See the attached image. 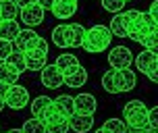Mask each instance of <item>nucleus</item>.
<instances>
[{"instance_id": "nucleus-1", "label": "nucleus", "mask_w": 158, "mask_h": 133, "mask_svg": "<svg viewBox=\"0 0 158 133\" xmlns=\"http://www.w3.org/2000/svg\"><path fill=\"white\" fill-rule=\"evenodd\" d=\"M112 42V33L106 25H94L92 29H85V35H83V42H81V48L85 52H92V54H98L102 50H108Z\"/></svg>"}, {"instance_id": "nucleus-2", "label": "nucleus", "mask_w": 158, "mask_h": 133, "mask_svg": "<svg viewBox=\"0 0 158 133\" xmlns=\"http://www.w3.org/2000/svg\"><path fill=\"white\" fill-rule=\"evenodd\" d=\"M123 117L125 123L129 127V131H143V129H150L148 127V108L142 100H129L123 108Z\"/></svg>"}, {"instance_id": "nucleus-3", "label": "nucleus", "mask_w": 158, "mask_h": 133, "mask_svg": "<svg viewBox=\"0 0 158 133\" xmlns=\"http://www.w3.org/2000/svg\"><path fill=\"white\" fill-rule=\"evenodd\" d=\"M40 121L46 127V133H67L69 131V117L60 114V112L52 106V102H50V106L42 112Z\"/></svg>"}, {"instance_id": "nucleus-4", "label": "nucleus", "mask_w": 158, "mask_h": 133, "mask_svg": "<svg viewBox=\"0 0 158 133\" xmlns=\"http://www.w3.org/2000/svg\"><path fill=\"white\" fill-rule=\"evenodd\" d=\"M29 104V92L23 85H8L6 94H4V106H8L10 110H21Z\"/></svg>"}, {"instance_id": "nucleus-5", "label": "nucleus", "mask_w": 158, "mask_h": 133, "mask_svg": "<svg viewBox=\"0 0 158 133\" xmlns=\"http://www.w3.org/2000/svg\"><path fill=\"white\" fill-rule=\"evenodd\" d=\"M108 63H110L112 71L117 69H129L131 63H133V52L127 46H114L108 52Z\"/></svg>"}, {"instance_id": "nucleus-6", "label": "nucleus", "mask_w": 158, "mask_h": 133, "mask_svg": "<svg viewBox=\"0 0 158 133\" xmlns=\"http://www.w3.org/2000/svg\"><path fill=\"white\" fill-rule=\"evenodd\" d=\"M44 8L40 6L38 2L35 4H29V6H23V8H19V17H21V21H23L27 27H35V25L40 23H44Z\"/></svg>"}, {"instance_id": "nucleus-7", "label": "nucleus", "mask_w": 158, "mask_h": 133, "mask_svg": "<svg viewBox=\"0 0 158 133\" xmlns=\"http://www.w3.org/2000/svg\"><path fill=\"white\" fill-rule=\"evenodd\" d=\"M112 77H114V87L117 92H131L137 83L135 79V73L131 69H117L112 71Z\"/></svg>"}, {"instance_id": "nucleus-8", "label": "nucleus", "mask_w": 158, "mask_h": 133, "mask_svg": "<svg viewBox=\"0 0 158 133\" xmlns=\"http://www.w3.org/2000/svg\"><path fill=\"white\" fill-rule=\"evenodd\" d=\"M135 67H137V71H142L143 75L156 71V67H158L156 52H154V50H142L139 54L135 56Z\"/></svg>"}, {"instance_id": "nucleus-9", "label": "nucleus", "mask_w": 158, "mask_h": 133, "mask_svg": "<svg viewBox=\"0 0 158 133\" xmlns=\"http://www.w3.org/2000/svg\"><path fill=\"white\" fill-rule=\"evenodd\" d=\"M77 8H79L77 0H54V4H52L50 10H52V15H54L56 19L64 21V19H69V17L75 15Z\"/></svg>"}, {"instance_id": "nucleus-10", "label": "nucleus", "mask_w": 158, "mask_h": 133, "mask_svg": "<svg viewBox=\"0 0 158 133\" xmlns=\"http://www.w3.org/2000/svg\"><path fill=\"white\" fill-rule=\"evenodd\" d=\"M73 108L79 114H94L96 108H98V102H96V96L92 94H79L73 98Z\"/></svg>"}, {"instance_id": "nucleus-11", "label": "nucleus", "mask_w": 158, "mask_h": 133, "mask_svg": "<svg viewBox=\"0 0 158 133\" xmlns=\"http://www.w3.org/2000/svg\"><path fill=\"white\" fill-rule=\"evenodd\" d=\"M35 39H38V33L33 31L31 27H27V29H19L13 44H15V48L19 52H27V50H31L35 46Z\"/></svg>"}, {"instance_id": "nucleus-12", "label": "nucleus", "mask_w": 158, "mask_h": 133, "mask_svg": "<svg viewBox=\"0 0 158 133\" xmlns=\"http://www.w3.org/2000/svg\"><path fill=\"white\" fill-rule=\"evenodd\" d=\"M23 54H25V64H27L29 71H42L44 67H46L48 52L40 50V48H31V50H27V52H23Z\"/></svg>"}, {"instance_id": "nucleus-13", "label": "nucleus", "mask_w": 158, "mask_h": 133, "mask_svg": "<svg viewBox=\"0 0 158 133\" xmlns=\"http://www.w3.org/2000/svg\"><path fill=\"white\" fill-rule=\"evenodd\" d=\"M40 73H42V85L50 87V89H56L63 85V75L56 69V64H46Z\"/></svg>"}, {"instance_id": "nucleus-14", "label": "nucleus", "mask_w": 158, "mask_h": 133, "mask_svg": "<svg viewBox=\"0 0 158 133\" xmlns=\"http://www.w3.org/2000/svg\"><path fill=\"white\" fill-rule=\"evenodd\" d=\"M94 127V114H79V112H73L69 117V129L77 133H87Z\"/></svg>"}, {"instance_id": "nucleus-15", "label": "nucleus", "mask_w": 158, "mask_h": 133, "mask_svg": "<svg viewBox=\"0 0 158 133\" xmlns=\"http://www.w3.org/2000/svg\"><path fill=\"white\" fill-rule=\"evenodd\" d=\"M56 69L60 71V75L63 77H67V75H71V73H75V71L81 67L77 60V56L75 54H69V52H64V54H60L58 58H56Z\"/></svg>"}, {"instance_id": "nucleus-16", "label": "nucleus", "mask_w": 158, "mask_h": 133, "mask_svg": "<svg viewBox=\"0 0 158 133\" xmlns=\"http://www.w3.org/2000/svg\"><path fill=\"white\" fill-rule=\"evenodd\" d=\"M19 23L17 19H6V21H0V38L6 39V42H15L17 33H19Z\"/></svg>"}, {"instance_id": "nucleus-17", "label": "nucleus", "mask_w": 158, "mask_h": 133, "mask_svg": "<svg viewBox=\"0 0 158 133\" xmlns=\"http://www.w3.org/2000/svg\"><path fill=\"white\" fill-rule=\"evenodd\" d=\"M52 106L60 114H64V117H71L73 112H75V108H73V96H69V94H63V96H58V98H54Z\"/></svg>"}, {"instance_id": "nucleus-18", "label": "nucleus", "mask_w": 158, "mask_h": 133, "mask_svg": "<svg viewBox=\"0 0 158 133\" xmlns=\"http://www.w3.org/2000/svg\"><path fill=\"white\" fill-rule=\"evenodd\" d=\"M85 35V27L81 23H69V48H79Z\"/></svg>"}, {"instance_id": "nucleus-19", "label": "nucleus", "mask_w": 158, "mask_h": 133, "mask_svg": "<svg viewBox=\"0 0 158 133\" xmlns=\"http://www.w3.org/2000/svg\"><path fill=\"white\" fill-rule=\"evenodd\" d=\"M63 83L69 87H81L87 83V71L83 69V67H79L75 73H71V75H67V77H63Z\"/></svg>"}, {"instance_id": "nucleus-20", "label": "nucleus", "mask_w": 158, "mask_h": 133, "mask_svg": "<svg viewBox=\"0 0 158 133\" xmlns=\"http://www.w3.org/2000/svg\"><path fill=\"white\" fill-rule=\"evenodd\" d=\"M108 29H110V33H112V35H117V38H127V23H125L123 13H117V15L112 17Z\"/></svg>"}, {"instance_id": "nucleus-21", "label": "nucleus", "mask_w": 158, "mask_h": 133, "mask_svg": "<svg viewBox=\"0 0 158 133\" xmlns=\"http://www.w3.org/2000/svg\"><path fill=\"white\" fill-rule=\"evenodd\" d=\"M4 63H6L8 67H13L19 75H21L23 71H27V64H25V54H23V52H19V50H17V52L13 50V52L6 56V60H4Z\"/></svg>"}, {"instance_id": "nucleus-22", "label": "nucleus", "mask_w": 158, "mask_h": 133, "mask_svg": "<svg viewBox=\"0 0 158 133\" xmlns=\"http://www.w3.org/2000/svg\"><path fill=\"white\" fill-rule=\"evenodd\" d=\"M52 42L58 48H69V25H58L52 29Z\"/></svg>"}, {"instance_id": "nucleus-23", "label": "nucleus", "mask_w": 158, "mask_h": 133, "mask_svg": "<svg viewBox=\"0 0 158 133\" xmlns=\"http://www.w3.org/2000/svg\"><path fill=\"white\" fill-rule=\"evenodd\" d=\"M19 17V6L15 4V0H0V19H17Z\"/></svg>"}, {"instance_id": "nucleus-24", "label": "nucleus", "mask_w": 158, "mask_h": 133, "mask_svg": "<svg viewBox=\"0 0 158 133\" xmlns=\"http://www.w3.org/2000/svg\"><path fill=\"white\" fill-rule=\"evenodd\" d=\"M0 81L6 83V85H15L19 81V73L13 67H8L6 63H0Z\"/></svg>"}, {"instance_id": "nucleus-25", "label": "nucleus", "mask_w": 158, "mask_h": 133, "mask_svg": "<svg viewBox=\"0 0 158 133\" xmlns=\"http://www.w3.org/2000/svg\"><path fill=\"white\" fill-rule=\"evenodd\" d=\"M50 102H52V98H48V96H38V98L31 102V114L35 118H40V117H42V112L50 106Z\"/></svg>"}, {"instance_id": "nucleus-26", "label": "nucleus", "mask_w": 158, "mask_h": 133, "mask_svg": "<svg viewBox=\"0 0 158 133\" xmlns=\"http://www.w3.org/2000/svg\"><path fill=\"white\" fill-rule=\"evenodd\" d=\"M104 133H127V125L121 121V118H108L102 125Z\"/></svg>"}, {"instance_id": "nucleus-27", "label": "nucleus", "mask_w": 158, "mask_h": 133, "mask_svg": "<svg viewBox=\"0 0 158 133\" xmlns=\"http://www.w3.org/2000/svg\"><path fill=\"white\" fill-rule=\"evenodd\" d=\"M21 131L23 133H46V127H44V123L40 121V118H27L23 123V127H21Z\"/></svg>"}, {"instance_id": "nucleus-28", "label": "nucleus", "mask_w": 158, "mask_h": 133, "mask_svg": "<svg viewBox=\"0 0 158 133\" xmlns=\"http://www.w3.org/2000/svg\"><path fill=\"white\" fill-rule=\"evenodd\" d=\"M123 17H125V23H127V35L135 29V25L139 23V17H142V10H135V8H131V10H125L123 13Z\"/></svg>"}, {"instance_id": "nucleus-29", "label": "nucleus", "mask_w": 158, "mask_h": 133, "mask_svg": "<svg viewBox=\"0 0 158 133\" xmlns=\"http://www.w3.org/2000/svg\"><path fill=\"white\" fill-rule=\"evenodd\" d=\"M123 6H125V0H102V8L108 10V13H112V15L121 13Z\"/></svg>"}, {"instance_id": "nucleus-30", "label": "nucleus", "mask_w": 158, "mask_h": 133, "mask_svg": "<svg viewBox=\"0 0 158 133\" xmlns=\"http://www.w3.org/2000/svg\"><path fill=\"white\" fill-rule=\"evenodd\" d=\"M102 87L108 92V94H118L117 92V87H114V77H112V69L110 71H106L102 75Z\"/></svg>"}, {"instance_id": "nucleus-31", "label": "nucleus", "mask_w": 158, "mask_h": 133, "mask_svg": "<svg viewBox=\"0 0 158 133\" xmlns=\"http://www.w3.org/2000/svg\"><path fill=\"white\" fill-rule=\"evenodd\" d=\"M10 52H13V42H6V39L0 38V63H4Z\"/></svg>"}, {"instance_id": "nucleus-32", "label": "nucleus", "mask_w": 158, "mask_h": 133, "mask_svg": "<svg viewBox=\"0 0 158 133\" xmlns=\"http://www.w3.org/2000/svg\"><path fill=\"white\" fill-rule=\"evenodd\" d=\"M148 127L154 129V131H156V127H158V108L156 106L154 108H148Z\"/></svg>"}, {"instance_id": "nucleus-33", "label": "nucleus", "mask_w": 158, "mask_h": 133, "mask_svg": "<svg viewBox=\"0 0 158 133\" xmlns=\"http://www.w3.org/2000/svg\"><path fill=\"white\" fill-rule=\"evenodd\" d=\"M33 48H40V50H44V52H48V42L44 38H40L38 35V39H35V46Z\"/></svg>"}, {"instance_id": "nucleus-34", "label": "nucleus", "mask_w": 158, "mask_h": 133, "mask_svg": "<svg viewBox=\"0 0 158 133\" xmlns=\"http://www.w3.org/2000/svg\"><path fill=\"white\" fill-rule=\"evenodd\" d=\"M38 4L44 8V10H50V8H52V4H54V0H38Z\"/></svg>"}, {"instance_id": "nucleus-35", "label": "nucleus", "mask_w": 158, "mask_h": 133, "mask_svg": "<svg viewBox=\"0 0 158 133\" xmlns=\"http://www.w3.org/2000/svg\"><path fill=\"white\" fill-rule=\"evenodd\" d=\"M38 0H15V4L19 8H23V6H29V4H35Z\"/></svg>"}, {"instance_id": "nucleus-36", "label": "nucleus", "mask_w": 158, "mask_h": 133, "mask_svg": "<svg viewBox=\"0 0 158 133\" xmlns=\"http://www.w3.org/2000/svg\"><path fill=\"white\" fill-rule=\"evenodd\" d=\"M156 10H158V4H156V2H152V4H150V10H148V15L156 19Z\"/></svg>"}, {"instance_id": "nucleus-37", "label": "nucleus", "mask_w": 158, "mask_h": 133, "mask_svg": "<svg viewBox=\"0 0 158 133\" xmlns=\"http://www.w3.org/2000/svg\"><path fill=\"white\" fill-rule=\"evenodd\" d=\"M6 89H8V85H6V83H2V81H0V96H4V94H6Z\"/></svg>"}, {"instance_id": "nucleus-38", "label": "nucleus", "mask_w": 158, "mask_h": 133, "mask_svg": "<svg viewBox=\"0 0 158 133\" xmlns=\"http://www.w3.org/2000/svg\"><path fill=\"white\" fill-rule=\"evenodd\" d=\"M148 79H150V81H158V75H156V71H152V73H148Z\"/></svg>"}, {"instance_id": "nucleus-39", "label": "nucleus", "mask_w": 158, "mask_h": 133, "mask_svg": "<svg viewBox=\"0 0 158 133\" xmlns=\"http://www.w3.org/2000/svg\"><path fill=\"white\" fill-rule=\"evenodd\" d=\"M2 108H4V96H0V112H2Z\"/></svg>"}, {"instance_id": "nucleus-40", "label": "nucleus", "mask_w": 158, "mask_h": 133, "mask_svg": "<svg viewBox=\"0 0 158 133\" xmlns=\"http://www.w3.org/2000/svg\"><path fill=\"white\" fill-rule=\"evenodd\" d=\"M137 133H156L154 129H143V131H137Z\"/></svg>"}, {"instance_id": "nucleus-41", "label": "nucleus", "mask_w": 158, "mask_h": 133, "mask_svg": "<svg viewBox=\"0 0 158 133\" xmlns=\"http://www.w3.org/2000/svg\"><path fill=\"white\" fill-rule=\"evenodd\" d=\"M8 133H23V131H21V129H10Z\"/></svg>"}, {"instance_id": "nucleus-42", "label": "nucleus", "mask_w": 158, "mask_h": 133, "mask_svg": "<svg viewBox=\"0 0 158 133\" xmlns=\"http://www.w3.org/2000/svg\"><path fill=\"white\" fill-rule=\"evenodd\" d=\"M96 133H104V131H102V129H98V131H96Z\"/></svg>"}, {"instance_id": "nucleus-43", "label": "nucleus", "mask_w": 158, "mask_h": 133, "mask_svg": "<svg viewBox=\"0 0 158 133\" xmlns=\"http://www.w3.org/2000/svg\"><path fill=\"white\" fill-rule=\"evenodd\" d=\"M77 2H79V0H77Z\"/></svg>"}, {"instance_id": "nucleus-44", "label": "nucleus", "mask_w": 158, "mask_h": 133, "mask_svg": "<svg viewBox=\"0 0 158 133\" xmlns=\"http://www.w3.org/2000/svg\"><path fill=\"white\" fill-rule=\"evenodd\" d=\"M125 2H127V0H125Z\"/></svg>"}]
</instances>
